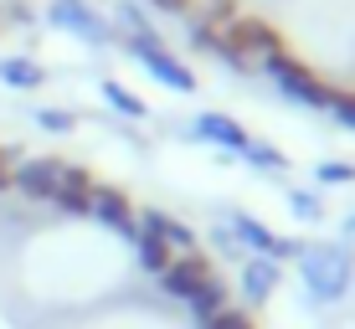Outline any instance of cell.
Instances as JSON below:
<instances>
[{
  "mask_svg": "<svg viewBox=\"0 0 355 329\" xmlns=\"http://www.w3.org/2000/svg\"><path fill=\"white\" fill-rule=\"evenodd\" d=\"M299 267H304V283L320 303H335L345 299L355 267H350V252L335 247V242H320V247H299Z\"/></svg>",
  "mask_w": 355,
  "mask_h": 329,
  "instance_id": "1",
  "label": "cell"
},
{
  "mask_svg": "<svg viewBox=\"0 0 355 329\" xmlns=\"http://www.w3.org/2000/svg\"><path fill=\"white\" fill-rule=\"evenodd\" d=\"M263 72L273 78V88L284 93L288 103H304V108H314V114H324L329 98H335L320 78H309V72L293 62V57H284V52H268V57H263Z\"/></svg>",
  "mask_w": 355,
  "mask_h": 329,
  "instance_id": "2",
  "label": "cell"
},
{
  "mask_svg": "<svg viewBox=\"0 0 355 329\" xmlns=\"http://www.w3.org/2000/svg\"><path fill=\"white\" fill-rule=\"evenodd\" d=\"M129 52L139 57V62L150 67V78H160L170 93H196V72H186V67L175 62V57L165 52V42H160V36L134 31V36H129Z\"/></svg>",
  "mask_w": 355,
  "mask_h": 329,
  "instance_id": "3",
  "label": "cell"
},
{
  "mask_svg": "<svg viewBox=\"0 0 355 329\" xmlns=\"http://www.w3.org/2000/svg\"><path fill=\"white\" fill-rule=\"evenodd\" d=\"M227 46H237L242 57H268V52H284V46H278V31L268 26V21H258V16H232L222 31Z\"/></svg>",
  "mask_w": 355,
  "mask_h": 329,
  "instance_id": "4",
  "label": "cell"
},
{
  "mask_svg": "<svg viewBox=\"0 0 355 329\" xmlns=\"http://www.w3.org/2000/svg\"><path fill=\"white\" fill-rule=\"evenodd\" d=\"M46 16H52V26H57V31H72V36H83V42H93V46H103V42H108V21L98 16L88 0H57Z\"/></svg>",
  "mask_w": 355,
  "mask_h": 329,
  "instance_id": "5",
  "label": "cell"
},
{
  "mask_svg": "<svg viewBox=\"0 0 355 329\" xmlns=\"http://www.w3.org/2000/svg\"><path fill=\"white\" fill-rule=\"evenodd\" d=\"M10 186L21 190L26 201H52L57 186H62V160H21L16 170H10Z\"/></svg>",
  "mask_w": 355,
  "mask_h": 329,
  "instance_id": "6",
  "label": "cell"
},
{
  "mask_svg": "<svg viewBox=\"0 0 355 329\" xmlns=\"http://www.w3.org/2000/svg\"><path fill=\"white\" fill-rule=\"evenodd\" d=\"M232 237H237V242H248V247L258 252V258H273V263L299 258V247H293V242H284L278 231H268V226L258 222V216H248V211H237V216H232Z\"/></svg>",
  "mask_w": 355,
  "mask_h": 329,
  "instance_id": "7",
  "label": "cell"
},
{
  "mask_svg": "<svg viewBox=\"0 0 355 329\" xmlns=\"http://www.w3.org/2000/svg\"><path fill=\"white\" fill-rule=\"evenodd\" d=\"M206 278H211V263H206L201 252H186V258H170V267L160 273V283H165L170 299H191Z\"/></svg>",
  "mask_w": 355,
  "mask_h": 329,
  "instance_id": "8",
  "label": "cell"
},
{
  "mask_svg": "<svg viewBox=\"0 0 355 329\" xmlns=\"http://www.w3.org/2000/svg\"><path fill=\"white\" fill-rule=\"evenodd\" d=\"M88 211H93L103 226L124 231V237H139V216L129 211V201L119 196V190H93V206H88Z\"/></svg>",
  "mask_w": 355,
  "mask_h": 329,
  "instance_id": "9",
  "label": "cell"
},
{
  "mask_svg": "<svg viewBox=\"0 0 355 329\" xmlns=\"http://www.w3.org/2000/svg\"><path fill=\"white\" fill-rule=\"evenodd\" d=\"M196 139L222 144V150H232V154H242V150H248V129H242V124H232L227 114H201V118H196Z\"/></svg>",
  "mask_w": 355,
  "mask_h": 329,
  "instance_id": "10",
  "label": "cell"
},
{
  "mask_svg": "<svg viewBox=\"0 0 355 329\" xmlns=\"http://www.w3.org/2000/svg\"><path fill=\"white\" fill-rule=\"evenodd\" d=\"M139 237H160L165 247L196 252V231H191V226H180L175 216H165V211H144V216H139Z\"/></svg>",
  "mask_w": 355,
  "mask_h": 329,
  "instance_id": "11",
  "label": "cell"
},
{
  "mask_svg": "<svg viewBox=\"0 0 355 329\" xmlns=\"http://www.w3.org/2000/svg\"><path fill=\"white\" fill-rule=\"evenodd\" d=\"M93 180H88V170H78V165H62V186H57V206H62V211H88L93 206Z\"/></svg>",
  "mask_w": 355,
  "mask_h": 329,
  "instance_id": "12",
  "label": "cell"
},
{
  "mask_svg": "<svg viewBox=\"0 0 355 329\" xmlns=\"http://www.w3.org/2000/svg\"><path fill=\"white\" fill-rule=\"evenodd\" d=\"M273 288H278V263L273 258H252L242 267V294H248V303H263Z\"/></svg>",
  "mask_w": 355,
  "mask_h": 329,
  "instance_id": "13",
  "label": "cell"
},
{
  "mask_svg": "<svg viewBox=\"0 0 355 329\" xmlns=\"http://www.w3.org/2000/svg\"><path fill=\"white\" fill-rule=\"evenodd\" d=\"M186 303H191V319H196V324H201V319H211L216 309H227V283L211 273V278H206V283L186 299Z\"/></svg>",
  "mask_w": 355,
  "mask_h": 329,
  "instance_id": "14",
  "label": "cell"
},
{
  "mask_svg": "<svg viewBox=\"0 0 355 329\" xmlns=\"http://www.w3.org/2000/svg\"><path fill=\"white\" fill-rule=\"evenodd\" d=\"M42 78L46 72L36 62H26V57H6V62H0V82H6V88H42Z\"/></svg>",
  "mask_w": 355,
  "mask_h": 329,
  "instance_id": "15",
  "label": "cell"
},
{
  "mask_svg": "<svg viewBox=\"0 0 355 329\" xmlns=\"http://www.w3.org/2000/svg\"><path fill=\"white\" fill-rule=\"evenodd\" d=\"M134 247H139L144 273H165V267H170V247H165L160 237H134Z\"/></svg>",
  "mask_w": 355,
  "mask_h": 329,
  "instance_id": "16",
  "label": "cell"
},
{
  "mask_svg": "<svg viewBox=\"0 0 355 329\" xmlns=\"http://www.w3.org/2000/svg\"><path fill=\"white\" fill-rule=\"evenodd\" d=\"M103 98L114 103V108H119V114H124V118H144V103L134 98L129 88H119V82H103Z\"/></svg>",
  "mask_w": 355,
  "mask_h": 329,
  "instance_id": "17",
  "label": "cell"
},
{
  "mask_svg": "<svg viewBox=\"0 0 355 329\" xmlns=\"http://www.w3.org/2000/svg\"><path fill=\"white\" fill-rule=\"evenodd\" d=\"M242 160H248V165H258V170H284V154H278L273 144H258V139H248Z\"/></svg>",
  "mask_w": 355,
  "mask_h": 329,
  "instance_id": "18",
  "label": "cell"
},
{
  "mask_svg": "<svg viewBox=\"0 0 355 329\" xmlns=\"http://www.w3.org/2000/svg\"><path fill=\"white\" fill-rule=\"evenodd\" d=\"M201 329H252V319L242 309H216L211 319H201Z\"/></svg>",
  "mask_w": 355,
  "mask_h": 329,
  "instance_id": "19",
  "label": "cell"
},
{
  "mask_svg": "<svg viewBox=\"0 0 355 329\" xmlns=\"http://www.w3.org/2000/svg\"><path fill=\"white\" fill-rule=\"evenodd\" d=\"M288 206H293V216H304V222H320V201H314L309 190H288Z\"/></svg>",
  "mask_w": 355,
  "mask_h": 329,
  "instance_id": "20",
  "label": "cell"
},
{
  "mask_svg": "<svg viewBox=\"0 0 355 329\" xmlns=\"http://www.w3.org/2000/svg\"><path fill=\"white\" fill-rule=\"evenodd\" d=\"M36 124L52 129V134H67V129H72V114H62V108H42V114H36Z\"/></svg>",
  "mask_w": 355,
  "mask_h": 329,
  "instance_id": "21",
  "label": "cell"
},
{
  "mask_svg": "<svg viewBox=\"0 0 355 329\" xmlns=\"http://www.w3.org/2000/svg\"><path fill=\"white\" fill-rule=\"evenodd\" d=\"M329 114H335L345 129H355V98L350 93H335V98H329Z\"/></svg>",
  "mask_w": 355,
  "mask_h": 329,
  "instance_id": "22",
  "label": "cell"
},
{
  "mask_svg": "<svg viewBox=\"0 0 355 329\" xmlns=\"http://www.w3.org/2000/svg\"><path fill=\"white\" fill-rule=\"evenodd\" d=\"M355 170L350 165H320V180H350Z\"/></svg>",
  "mask_w": 355,
  "mask_h": 329,
  "instance_id": "23",
  "label": "cell"
},
{
  "mask_svg": "<svg viewBox=\"0 0 355 329\" xmlns=\"http://www.w3.org/2000/svg\"><path fill=\"white\" fill-rule=\"evenodd\" d=\"M10 186V165H6V154H0V190Z\"/></svg>",
  "mask_w": 355,
  "mask_h": 329,
  "instance_id": "24",
  "label": "cell"
},
{
  "mask_svg": "<svg viewBox=\"0 0 355 329\" xmlns=\"http://www.w3.org/2000/svg\"><path fill=\"white\" fill-rule=\"evenodd\" d=\"M345 237H350V242H355V216H350V222H345Z\"/></svg>",
  "mask_w": 355,
  "mask_h": 329,
  "instance_id": "25",
  "label": "cell"
}]
</instances>
